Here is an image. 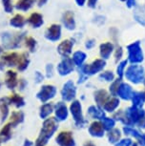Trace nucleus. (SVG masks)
<instances>
[{
  "label": "nucleus",
  "instance_id": "39",
  "mask_svg": "<svg viewBox=\"0 0 145 146\" xmlns=\"http://www.w3.org/2000/svg\"><path fill=\"white\" fill-rule=\"evenodd\" d=\"M134 17H135V19L140 24V25L145 26V17L143 15H141L140 13H136L135 15H134Z\"/></svg>",
  "mask_w": 145,
  "mask_h": 146
},
{
  "label": "nucleus",
  "instance_id": "13",
  "mask_svg": "<svg viewBox=\"0 0 145 146\" xmlns=\"http://www.w3.org/2000/svg\"><path fill=\"white\" fill-rule=\"evenodd\" d=\"M76 95V87L73 80H68L61 89V98L64 101H73Z\"/></svg>",
  "mask_w": 145,
  "mask_h": 146
},
{
  "label": "nucleus",
  "instance_id": "35",
  "mask_svg": "<svg viewBox=\"0 0 145 146\" xmlns=\"http://www.w3.org/2000/svg\"><path fill=\"white\" fill-rule=\"evenodd\" d=\"M99 78L101 79H104V80H107V81H110L112 79L114 78V75L113 73L110 71H106V72H103L99 75Z\"/></svg>",
  "mask_w": 145,
  "mask_h": 146
},
{
  "label": "nucleus",
  "instance_id": "22",
  "mask_svg": "<svg viewBox=\"0 0 145 146\" xmlns=\"http://www.w3.org/2000/svg\"><path fill=\"white\" fill-rule=\"evenodd\" d=\"M8 101H9L10 105L15 106V108H17V109L22 108L26 104V101L24 100L23 96L16 93H13L10 96H8Z\"/></svg>",
  "mask_w": 145,
  "mask_h": 146
},
{
  "label": "nucleus",
  "instance_id": "42",
  "mask_svg": "<svg viewBox=\"0 0 145 146\" xmlns=\"http://www.w3.org/2000/svg\"><path fill=\"white\" fill-rule=\"evenodd\" d=\"M126 6L128 8H134V7H136V0H126Z\"/></svg>",
  "mask_w": 145,
  "mask_h": 146
},
{
  "label": "nucleus",
  "instance_id": "25",
  "mask_svg": "<svg viewBox=\"0 0 145 146\" xmlns=\"http://www.w3.org/2000/svg\"><path fill=\"white\" fill-rule=\"evenodd\" d=\"M23 45L26 48V51H28L30 54H34L36 52L38 43H37V40L35 39L34 36H32V35H27L25 37V39H24Z\"/></svg>",
  "mask_w": 145,
  "mask_h": 146
},
{
  "label": "nucleus",
  "instance_id": "8",
  "mask_svg": "<svg viewBox=\"0 0 145 146\" xmlns=\"http://www.w3.org/2000/svg\"><path fill=\"white\" fill-rule=\"evenodd\" d=\"M76 66L73 63L72 57L71 56H65L61 57V60L58 62L56 66V71L59 76H66L70 74H72L75 71Z\"/></svg>",
  "mask_w": 145,
  "mask_h": 146
},
{
  "label": "nucleus",
  "instance_id": "11",
  "mask_svg": "<svg viewBox=\"0 0 145 146\" xmlns=\"http://www.w3.org/2000/svg\"><path fill=\"white\" fill-rule=\"evenodd\" d=\"M18 73L13 69H8L5 72L4 84L8 89L11 91H15L18 85Z\"/></svg>",
  "mask_w": 145,
  "mask_h": 146
},
{
  "label": "nucleus",
  "instance_id": "18",
  "mask_svg": "<svg viewBox=\"0 0 145 146\" xmlns=\"http://www.w3.org/2000/svg\"><path fill=\"white\" fill-rule=\"evenodd\" d=\"M35 5V0H16L15 2V9L18 13H24L30 12Z\"/></svg>",
  "mask_w": 145,
  "mask_h": 146
},
{
  "label": "nucleus",
  "instance_id": "44",
  "mask_svg": "<svg viewBox=\"0 0 145 146\" xmlns=\"http://www.w3.org/2000/svg\"><path fill=\"white\" fill-rule=\"evenodd\" d=\"M23 146H32V142L31 141V140L26 139V140H25V142H24Z\"/></svg>",
  "mask_w": 145,
  "mask_h": 146
},
{
  "label": "nucleus",
  "instance_id": "1",
  "mask_svg": "<svg viewBox=\"0 0 145 146\" xmlns=\"http://www.w3.org/2000/svg\"><path fill=\"white\" fill-rule=\"evenodd\" d=\"M27 36V32L19 31L17 33L3 32L1 34V44L6 51H16L21 48L24 39Z\"/></svg>",
  "mask_w": 145,
  "mask_h": 146
},
{
  "label": "nucleus",
  "instance_id": "21",
  "mask_svg": "<svg viewBox=\"0 0 145 146\" xmlns=\"http://www.w3.org/2000/svg\"><path fill=\"white\" fill-rule=\"evenodd\" d=\"M10 104L8 101V96L0 98V118L3 123L10 115Z\"/></svg>",
  "mask_w": 145,
  "mask_h": 146
},
{
  "label": "nucleus",
  "instance_id": "7",
  "mask_svg": "<svg viewBox=\"0 0 145 146\" xmlns=\"http://www.w3.org/2000/svg\"><path fill=\"white\" fill-rule=\"evenodd\" d=\"M105 66H106V60L100 57V58H95L91 63H89V64H85L84 63L83 65L80 66V68L87 76H93L102 71L105 68Z\"/></svg>",
  "mask_w": 145,
  "mask_h": 146
},
{
  "label": "nucleus",
  "instance_id": "26",
  "mask_svg": "<svg viewBox=\"0 0 145 146\" xmlns=\"http://www.w3.org/2000/svg\"><path fill=\"white\" fill-rule=\"evenodd\" d=\"M54 111V106L53 103L51 102L43 103L39 108V117L42 119H46Z\"/></svg>",
  "mask_w": 145,
  "mask_h": 146
},
{
  "label": "nucleus",
  "instance_id": "16",
  "mask_svg": "<svg viewBox=\"0 0 145 146\" xmlns=\"http://www.w3.org/2000/svg\"><path fill=\"white\" fill-rule=\"evenodd\" d=\"M30 63H31V59H30V53L28 51H23L21 52L20 54H19V58H18V62L17 65H16V71L17 72H25L27 69L29 68Z\"/></svg>",
  "mask_w": 145,
  "mask_h": 146
},
{
  "label": "nucleus",
  "instance_id": "32",
  "mask_svg": "<svg viewBox=\"0 0 145 146\" xmlns=\"http://www.w3.org/2000/svg\"><path fill=\"white\" fill-rule=\"evenodd\" d=\"M54 75V66L53 63H48L45 66V76L47 78H53Z\"/></svg>",
  "mask_w": 145,
  "mask_h": 146
},
{
  "label": "nucleus",
  "instance_id": "27",
  "mask_svg": "<svg viewBox=\"0 0 145 146\" xmlns=\"http://www.w3.org/2000/svg\"><path fill=\"white\" fill-rule=\"evenodd\" d=\"M25 118V115L22 111H13L10 115V122L13 127H16L18 124L22 123Z\"/></svg>",
  "mask_w": 145,
  "mask_h": 146
},
{
  "label": "nucleus",
  "instance_id": "14",
  "mask_svg": "<svg viewBox=\"0 0 145 146\" xmlns=\"http://www.w3.org/2000/svg\"><path fill=\"white\" fill-rule=\"evenodd\" d=\"M9 25L13 29L18 30V31H22L27 25V17L23 15L22 13H13L12 17L9 20Z\"/></svg>",
  "mask_w": 145,
  "mask_h": 146
},
{
  "label": "nucleus",
  "instance_id": "33",
  "mask_svg": "<svg viewBox=\"0 0 145 146\" xmlns=\"http://www.w3.org/2000/svg\"><path fill=\"white\" fill-rule=\"evenodd\" d=\"M128 59H125V60H122V61H120L119 63V65H117V75L119 76H122L123 73H124V70L125 68H126V66L128 64Z\"/></svg>",
  "mask_w": 145,
  "mask_h": 146
},
{
  "label": "nucleus",
  "instance_id": "48",
  "mask_svg": "<svg viewBox=\"0 0 145 146\" xmlns=\"http://www.w3.org/2000/svg\"><path fill=\"white\" fill-rule=\"evenodd\" d=\"M0 146H1V139H0Z\"/></svg>",
  "mask_w": 145,
  "mask_h": 146
},
{
  "label": "nucleus",
  "instance_id": "31",
  "mask_svg": "<svg viewBox=\"0 0 145 146\" xmlns=\"http://www.w3.org/2000/svg\"><path fill=\"white\" fill-rule=\"evenodd\" d=\"M117 93H119L121 96H123V98H128L130 96V95H131V88L129 86H127V85L123 84L119 88Z\"/></svg>",
  "mask_w": 145,
  "mask_h": 146
},
{
  "label": "nucleus",
  "instance_id": "20",
  "mask_svg": "<svg viewBox=\"0 0 145 146\" xmlns=\"http://www.w3.org/2000/svg\"><path fill=\"white\" fill-rule=\"evenodd\" d=\"M56 142L60 146H73V139L70 132H61L56 137Z\"/></svg>",
  "mask_w": 145,
  "mask_h": 146
},
{
  "label": "nucleus",
  "instance_id": "43",
  "mask_svg": "<svg viewBox=\"0 0 145 146\" xmlns=\"http://www.w3.org/2000/svg\"><path fill=\"white\" fill-rule=\"evenodd\" d=\"M87 1H88V0H75V2L76 5H77L78 7L85 6V5L87 4Z\"/></svg>",
  "mask_w": 145,
  "mask_h": 146
},
{
  "label": "nucleus",
  "instance_id": "12",
  "mask_svg": "<svg viewBox=\"0 0 145 146\" xmlns=\"http://www.w3.org/2000/svg\"><path fill=\"white\" fill-rule=\"evenodd\" d=\"M61 25L68 31H75L76 28L75 13L72 11H65L61 15Z\"/></svg>",
  "mask_w": 145,
  "mask_h": 146
},
{
  "label": "nucleus",
  "instance_id": "29",
  "mask_svg": "<svg viewBox=\"0 0 145 146\" xmlns=\"http://www.w3.org/2000/svg\"><path fill=\"white\" fill-rule=\"evenodd\" d=\"M1 5L7 15H13L15 13V2L13 0H1Z\"/></svg>",
  "mask_w": 145,
  "mask_h": 146
},
{
  "label": "nucleus",
  "instance_id": "45",
  "mask_svg": "<svg viewBox=\"0 0 145 146\" xmlns=\"http://www.w3.org/2000/svg\"><path fill=\"white\" fill-rule=\"evenodd\" d=\"M5 52H6V49L4 48V46L2 45V44H0V56H1V54H3Z\"/></svg>",
  "mask_w": 145,
  "mask_h": 146
},
{
  "label": "nucleus",
  "instance_id": "38",
  "mask_svg": "<svg viewBox=\"0 0 145 146\" xmlns=\"http://www.w3.org/2000/svg\"><path fill=\"white\" fill-rule=\"evenodd\" d=\"M28 86V82L25 78H19L18 80V85H17V88L19 91H24L25 88H27Z\"/></svg>",
  "mask_w": 145,
  "mask_h": 146
},
{
  "label": "nucleus",
  "instance_id": "47",
  "mask_svg": "<svg viewBox=\"0 0 145 146\" xmlns=\"http://www.w3.org/2000/svg\"><path fill=\"white\" fill-rule=\"evenodd\" d=\"M86 146H92V145H91V144H87Z\"/></svg>",
  "mask_w": 145,
  "mask_h": 146
},
{
  "label": "nucleus",
  "instance_id": "15",
  "mask_svg": "<svg viewBox=\"0 0 145 146\" xmlns=\"http://www.w3.org/2000/svg\"><path fill=\"white\" fill-rule=\"evenodd\" d=\"M27 24L32 29H40L44 25V16L39 12H32L27 17Z\"/></svg>",
  "mask_w": 145,
  "mask_h": 146
},
{
  "label": "nucleus",
  "instance_id": "41",
  "mask_svg": "<svg viewBox=\"0 0 145 146\" xmlns=\"http://www.w3.org/2000/svg\"><path fill=\"white\" fill-rule=\"evenodd\" d=\"M48 1H49V0H35V3H36L37 7L42 8L48 3Z\"/></svg>",
  "mask_w": 145,
  "mask_h": 146
},
{
  "label": "nucleus",
  "instance_id": "30",
  "mask_svg": "<svg viewBox=\"0 0 145 146\" xmlns=\"http://www.w3.org/2000/svg\"><path fill=\"white\" fill-rule=\"evenodd\" d=\"M95 100L97 102L98 105L103 106L105 104L106 101L108 100V94L105 92L104 90H100L97 91L95 95Z\"/></svg>",
  "mask_w": 145,
  "mask_h": 146
},
{
  "label": "nucleus",
  "instance_id": "9",
  "mask_svg": "<svg viewBox=\"0 0 145 146\" xmlns=\"http://www.w3.org/2000/svg\"><path fill=\"white\" fill-rule=\"evenodd\" d=\"M125 76L129 80L138 83L144 78V68L138 64H131L125 72Z\"/></svg>",
  "mask_w": 145,
  "mask_h": 146
},
{
  "label": "nucleus",
  "instance_id": "40",
  "mask_svg": "<svg viewBox=\"0 0 145 146\" xmlns=\"http://www.w3.org/2000/svg\"><path fill=\"white\" fill-rule=\"evenodd\" d=\"M97 2H98V0H88L86 5L89 8H91V9H95V8L97 7Z\"/></svg>",
  "mask_w": 145,
  "mask_h": 146
},
{
  "label": "nucleus",
  "instance_id": "5",
  "mask_svg": "<svg viewBox=\"0 0 145 146\" xmlns=\"http://www.w3.org/2000/svg\"><path fill=\"white\" fill-rule=\"evenodd\" d=\"M57 90L54 85L52 84H44L41 86L39 91L36 94L37 100L41 101L42 103L49 102L51 100H53L54 96H56Z\"/></svg>",
  "mask_w": 145,
  "mask_h": 146
},
{
  "label": "nucleus",
  "instance_id": "10",
  "mask_svg": "<svg viewBox=\"0 0 145 146\" xmlns=\"http://www.w3.org/2000/svg\"><path fill=\"white\" fill-rule=\"evenodd\" d=\"M75 38H66L61 40L56 47V52L61 57L71 56L73 54V47H75Z\"/></svg>",
  "mask_w": 145,
  "mask_h": 146
},
{
  "label": "nucleus",
  "instance_id": "3",
  "mask_svg": "<svg viewBox=\"0 0 145 146\" xmlns=\"http://www.w3.org/2000/svg\"><path fill=\"white\" fill-rule=\"evenodd\" d=\"M127 53H128V61L132 64H139L143 61L144 54L142 51L141 45L139 41H135V42L129 44L127 47Z\"/></svg>",
  "mask_w": 145,
  "mask_h": 146
},
{
  "label": "nucleus",
  "instance_id": "36",
  "mask_svg": "<svg viewBox=\"0 0 145 146\" xmlns=\"http://www.w3.org/2000/svg\"><path fill=\"white\" fill-rule=\"evenodd\" d=\"M44 78H45V76L43 75L41 72H39V71L34 72V81L36 82L37 84L42 83V82L44 81Z\"/></svg>",
  "mask_w": 145,
  "mask_h": 146
},
{
  "label": "nucleus",
  "instance_id": "23",
  "mask_svg": "<svg viewBox=\"0 0 145 146\" xmlns=\"http://www.w3.org/2000/svg\"><path fill=\"white\" fill-rule=\"evenodd\" d=\"M54 114H56V119H66L68 117V108L65 102H57L56 108H54Z\"/></svg>",
  "mask_w": 145,
  "mask_h": 146
},
{
  "label": "nucleus",
  "instance_id": "34",
  "mask_svg": "<svg viewBox=\"0 0 145 146\" xmlns=\"http://www.w3.org/2000/svg\"><path fill=\"white\" fill-rule=\"evenodd\" d=\"M123 56V49L121 46H117L115 48L114 50V57H115V60L117 62L119 60H121Z\"/></svg>",
  "mask_w": 145,
  "mask_h": 146
},
{
  "label": "nucleus",
  "instance_id": "17",
  "mask_svg": "<svg viewBox=\"0 0 145 146\" xmlns=\"http://www.w3.org/2000/svg\"><path fill=\"white\" fill-rule=\"evenodd\" d=\"M70 111L72 113L73 117L75 118V122L77 124H81L84 121L83 115H82V107L78 100H73L70 106Z\"/></svg>",
  "mask_w": 145,
  "mask_h": 146
},
{
  "label": "nucleus",
  "instance_id": "19",
  "mask_svg": "<svg viewBox=\"0 0 145 146\" xmlns=\"http://www.w3.org/2000/svg\"><path fill=\"white\" fill-rule=\"evenodd\" d=\"M115 45L113 42L107 41V42H103L99 45V56L101 58L104 60H107L111 57L112 54L114 53Z\"/></svg>",
  "mask_w": 145,
  "mask_h": 146
},
{
  "label": "nucleus",
  "instance_id": "6",
  "mask_svg": "<svg viewBox=\"0 0 145 146\" xmlns=\"http://www.w3.org/2000/svg\"><path fill=\"white\" fill-rule=\"evenodd\" d=\"M44 37L50 42H58L62 37V25L59 23H53L47 27L44 32Z\"/></svg>",
  "mask_w": 145,
  "mask_h": 146
},
{
  "label": "nucleus",
  "instance_id": "24",
  "mask_svg": "<svg viewBox=\"0 0 145 146\" xmlns=\"http://www.w3.org/2000/svg\"><path fill=\"white\" fill-rule=\"evenodd\" d=\"M71 57H72L73 61V63H75V65L76 66V67H80V66L83 65L86 61L87 54L85 53V52H83L81 50H76L75 52H73Z\"/></svg>",
  "mask_w": 145,
  "mask_h": 146
},
{
  "label": "nucleus",
  "instance_id": "28",
  "mask_svg": "<svg viewBox=\"0 0 145 146\" xmlns=\"http://www.w3.org/2000/svg\"><path fill=\"white\" fill-rule=\"evenodd\" d=\"M12 128L13 126L11 124V122L4 125V127L0 131V139H1V141L7 142L12 137Z\"/></svg>",
  "mask_w": 145,
  "mask_h": 146
},
{
  "label": "nucleus",
  "instance_id": "37",
  "mask_svg": "<svg viewBox=\"0 0 145 146\" xmlns=\"http://www.w3.org/2000/svg\"><path fill=\"white\" fill-rule=\"evenodd\" d=\"M95 42H97V41H95V39H94V38H89V39H87L85 41L84 46H85V48L87 50H92L95 46Z\"/></svg>",
  "mask_w": 145,
  "mask_h": 146
},
{
  "label": "nucleus",
  "instance_id": "46",
  "mask_svg": "<svg viewBox=\"0 0 145 146\" xmlns=\"http://www.w3.org/2000/svg\"><path fill=\"white\" fill-rule=\"evenodd\" d=\"M119 1H121V2H125L126 0H119Z\"/></svg>",
  "mask_w": 145,
  "mask_h": 146
},
{
  "label": "nucleus",
  "instance_id": "4",
  "mask_svg": "<svg viewBox=\"0 0 145 146\" xmlns=\"http://www.w3.org/2000/svg\"><path fill=\"white\" fill-rule=\"evenodd\" d=\"M17 51H6L0 56V71H5L7 69H13L16 67L19 58Z\"/></svg>",
  "mask_w": 145,
  "mask_h": 146
},
{
  "label": "nucleus",
  "instance_id": "2",
  "mask_svg": "<svg viewBox=\"0 0 145 146\" xmlns=\"http://www.w3.org/2000/svg\"><path fill=\"white\" fill-rule=\"evenodd\" d=\"M57 127H58V124H57L56 118H46L44 122H43L39 137H37L34 146H45L47 144L49 139H51L53 134L56 131Z\"/></svg>",
  "mask_w": 145,
  "mask_h": 146
}]
</instances>
